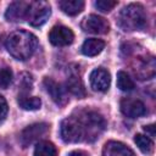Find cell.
<instances>
[{"mask_svg": "<svg viewBox=\"0 0 156 156\" xmlns=\"http://www.w3.org/2000/svg\"><path fill=\"white\" fill-rule=\"evenodd\" d=\"M116 5H117V1H115V0H98V1H95V7L98 10H100L101 12H110Z\"/></svg>", "mask_w": 156, "mask_h": 156, "instance_id": "23", "label": "cell"}, {"mask_svg": "<svg viewBox=\"0 0 156 156\" xmlns=\"http://www.w3.org/2000/svg\"><path fill=\"white\" fill-rule=\"evenodd\" d=\"M12 82V71L7 67L0 68V88L6 89Z\"/></svg>", "mask_w": 156, "mask_h": 156, "instance_id": "21", "label": "cell"}, {"mask_svg": "<svg viewBox=\"0 0 156 156\" xmlns=\"http://www.w3.org/2000/svg\"><path fill=\"white\" fill-rule=\"evenodd\" d=\"M133 72L140 80L151 79L155 76L156 63L154 56H146V57H136L133 62Z\"/></svg>", "mask_w": 156, "mask_h": 156, "instance_id": "5", "label": "cell"}, {"mask_svg": "<svg viewBox=\"0 0 156 156\" xmlns=\"http://www.w3.org/2000/svg\"><path fill=\"white\" fill-rule=\"evenodd\" d=\"M74 34L66 26H55L49 33V40L55 46H67L73 43Z\"/></svg>", "mask_w": 156, "mask_h": 156, "instance_id": "8", "label": "cell"}, {"mask_svg": "<svg viewBox=\"0 0 156 156\" xmlns=\"http://www.w3.org/2000/svg\"><path fill=\"white\" fill-rule=\"evenodd\" d=\"M105 126L106 122L100 113L80 110L61 121L60 135L65 143L93 141L104 132Z\"/></svg>", "mask_w": 156, "mask_h": 156, "instance_id": "1", "label": "cell"}, {"mask_svg": "<svg viewBox=\"0 0 156 156\" xmlns=\"http://www.w3.org/2000/svg\"><path fill=\"white\" fill-rule=\"evenodd\" d=\"M50 15H51V9L48 1H43V0L29 1L26 13V20L30 26L40 27L49 20Z\"/></svg>", "mask_w": 156, "mask_h": 156, "instance_id": "4", "label": "cell"}, {"mask_svg": "<svg viewBox=\"0 0 156 156\" xmlns=\"http://www.w3.org/2000/svg\"><path fill=\"white\" fill-rule=\"evenodd\" d=\"M90 80V87L95 91H106L110 88L111 84V76L105 68H95L89 77Z\"/></svg>", "mask_w": 156, "mask_h": 156, "instance_id": "10", "label": "cell"}, {"mask_svg": "<svg viewBox=\"0 0 156 156\" xmlns=\"http://www.w3.org/2000/svg\"><path fill=\"white\" fill-rule=\"evenodd\" d=\"M18 105L23 110L34 111V110L40 108L41 100L37 96H18Z\"/></svg>", "mask_w": 156, "mask_h": 156, "instance_id": "19", "label": "cell"}, {"mask_svg": "<svg viewBox=\"0 0 156 156\" xmlns=\"http://www.w3.org/2000/svg\"><path fill=\"white\" fill-rule=\"evenodd\" d=\"M82 29L91 34H106L110 30L107 20L98 15H89L82 21Z\"/></svg>", "mask_w": 156, "mask_h": 156, "instance_id": "7", "label": "cell"}, {"mask_svg": "<svg viewBox=\"0 0 156 156\" xmlns=\"http://www.w3.org/2000/svg\"><path fill=\"white\" fill-rule=\"evenodd\" d=\"M43 84H44L45 90L48 91V94L50 95V98L52 99V101L55 104H57V105H65L66 104L67 98H66L65 90L57 82H55L52 78L45 77L43 80Z\"/></svg>", "mask_w": 156, "mask_h": 156, "instance_id": "11", "label": "cell"}, {"mask_svg": "<svg viewBox=\"0 0 156 156\" xmlns=\"http://www.w3.org/2000/svg\"><path fill=\"white\" fill-rule=\"evenodd\" d=\"M105 48V43L101 39L96 38H89L87 39L82 45V52L85 56H96L100 54Z\"/></svg>", "mask_w": 156, "mask_h": 156, "instance_id": "14", "label": "cell"}, {"mask_svg": "<svg viewBox=\"0 0 156 156\" xmlns=\"http://www.w3.org/2000/svg\"><path fill=\"white\" fill-rule=\"evenodd\" d=\"M49 130V126L46 123H34L26 127L20 135V143L23 147L32 145L33 143L38 141L41 136H44Z\"/></svg>", "mask_w": 156, "mask_h": 156, "instance_id": "6", "label": "cell"}, {"mask_svg": "<svg viewBox=\"0 0 156 156\" xmlns=\"http://www.w3.org/2000/svg\"><path fill=\"white\" fill-rule=\"evenodd\" d=\"M144 130H145L150 136H154V135H155V126H154V124L145 126V127H144Z\"/></svg>", "mask_w": 156, "mask_h": 156, "instance_id": "25", "label": "cell"}, {"mask_svg": "<svg viewBox=\"0 0 156 156\" xmlns=\"http://www.w3.org/2000/svg\"><path fill=\"white\" fill-rule=\"evenodd\" d=\"M58 7L69 16H76L80 13L84 9V1L82 0H61L58 1Z\"/></svg>", "mask_w": 156, "mask_h": 156, "instance_id": "15", "label": "cell"}, {"mask_svg": "<svg viewBox=\"0 0 156 156\" xmlns=\"http://www.w3.org/2000/svg\"><path fill=\"white\" fill-rule=\"evenodd\" d=\"M5 46L10 55L16 60L24 61L29 58L38 46V39L27 30H15L5 40Z\"/></svg>", "mask_w": 156, "mask_h": 156, "instance_id": "2", "label": "cell"}, {"mask_svg": "<svg viewBox=\"0 0 156 156\" xmlns=\"http://www.w3.org/2000/svg\"><path fill=\"white\" fill-rule=\"evenodd\" d=\"M68 156H89V155L85 154V152H83V151H73Z\"/></svg>", "mask_w": 156, "mask_h": 156, "instance_id": "26", "label": "cell"}, {"mask_svg": "<svg viewBox=\"0 0 156 156\" xmlns=\"http://www.w3.org/2000/svg\"><path fill=\"white\" fill-rule=\"evenodd\" d=\"M117 22L124 32L140 30L146 26L145 10L140 4H129L121 10Z\"/></svg>", "mask_w": 156, "mask_h": 156, "instance_id": "3", "label": "cell"}, {"mask_svg": "<svg viewBox=\"0 0 156 156\" xmlns=\"http://www.w3.org/2000/svg\"><path fill=\"white\" fill-rule=\"evenodd\" d=\"M102 156H134V152L121 141H107L102 149Z\"/></svg>", "mask_w": 156, "mask_h": 156, "instance_id": "13", "label": "cell"}, {"mask_svg": "<svg viewBox=\"0 0 156 156\" xmlns=\"http://www.w3.org/2000/svg\"><path fill=\"white\" fill-rule=\"evenodd\" d=\"M7 111H9V106H7V102L6 100L0 95V122L6 117L7 115Z\"/></svg>", "mask_w": 156, "mask_h": 156, "instance_id": "24", "label": "cell"}, {"mask_svg": "<svg viewBox=\"0 0 156 156\" xmlns=\"http://www.w3.org/2000/svg\"><path fill=\"white\" fill-rule=\"evenodd\" d=\"M32 82H33V79H32V76L30 74L22 73L20 76V79H18V87H20L21 91L22 93L30 91V89H32Z\"/></svg>", "mask_w": 156, "mask_h": 156, "instance_id": "22", "label": "cell"}, {"mask_svg": "<svg viewBox=\"0 0 156 156\" xmlns=\"http://www.w3.org/2000/svg\"><path fill=\"white\" fill-rule=\"evenodd\" d=\"M117 87L122 91H130L134 89V82L126 72L119 71L117 73Z\"/></svg>", "mask_w": 156, "mask_h": 156, "instance_id": "20", "label": "cell"}, {"mask_svg": "<svg viewBox=\"0 0 156 156\" xmlns=\"http://www.w3.org/2000/svg\"><path fill=\"white\" fill-rule=\"evenodd\" d=\"M66 89L67 91H69L72 95L77 96V98H84L85 96V88L84 84L82 82V79L77 76H71L67 82H66Z\"/></svg>", "mask_w": 156, "mask_h": 156, "instance_id": "16", "label": "cell"}, {"mask_svg": "<svg viewBox=\"0 0 156 156\" xmlns=\"http://www.w3.org/2000/svg\"><path fill=\"white\" fill-rule=\"evenodd\" d=\"M29 1H15L10 4L5 12V17L10 22H18L26 20V13L28 9Z\"/></svg>", "mask_w": 156, "mask_h": 156, "instance_id": "12", "label": "cell"}, {"mask_svg": "<svg viewBox=\"0 0 156 156\" xmlns=\"http://www.w3.org/2000/svg\"><path fill=\"white\" fill-rule=\"evenodd\" d=\"M134 141L136 144V146L139 147V150L144 154H152L154 151V143L151 140V138H149L147 135H144V134H136L134 136Z\"/></svg>", "mask_w": 156, "mask_h": 156, "instance_id": "18", "label": "cell"}, {"mask_svg": "<svg viewBox=\"0 0 156 156\" xmlns=\"http://www.w3.org/2000/svg\"><path fill=\"white\" fill-rule=\"evenodd\" d=\"M121 111L129 118H138L146 113V107L144 102L138 99L124 98L121 101Z\"/></svg>", "mask_w": 156, "mask_h": 156, "instance_id": "9", "label": "cell"}, {"mask_svg": "<svg viewBox=\"0 0 156 156\" xmlns=\"http://www.w3.org/2000/svg\"><path fill=\"white\" fill-rule=\"evenodd\" d=\"M34 156H57V150L52 143L43 140L35 145Z\"/></svg>", "mask_w": 156, "mask_h": 156, "instance_id": "17", "label": "cell"}]
</instances>
